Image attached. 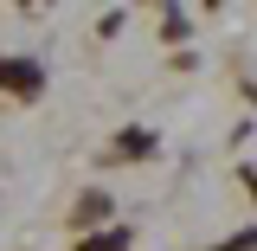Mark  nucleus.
Returning a JSON list of instances; mask_svg holds the SVG:
<instances>
[{
  "mask_svg": "<svg viewBox=\"0 0 257 251\" xmlns=\"http://www.w3.org/2000/svg\"><path fill=\"white\" fill-rule=\"evenodd\" d=\"M0 84H7V91H39V64H26V58H0Z\"/></svg>",
  "mask_w": 257,
  "mask_h": 251,
  "instance_id": "nucleus-1",
  "label": "nucleus"
},
{
  "mask_svg": "<svg viewBox=\"0 0 257 251\" xmlns=\"http://www.w3.org/2000/svg\"><path fill=\"white\" fill-rule=\"evenodd\" d=\"M84 251H128V232H96Z\"/></svg>",
  "mask_w": 257,
  "mask_h": 251,
  "instance_id": "nucleus-2",
  "label": "nucleus"
},
{
  "mask_svg": "<svg viewBox=\"0 0 257 251\" xmlns=\"http://www.w3.org/2000/svg\"><path fill=\"white\" fill-rule=\"evenodd\" d=\"M148 148H155V142H148L142 129H128V135H122V155H148Z\"/></svg>",
  "mask_w": 257,
  "mask_h": 251,
  "instance_id": "nucleus-3",
  "label": "nucleus"
},
{
  "mask_svg": "<svg viewBox=\"0 0 257 251\" xmlns=\"http://www.w3.org/2000/svg\"><path fill=\"white\" fill-rule=\"evenodd\" d=\"M219 251H257V232H238L231 245H219Z\"/></svg>",
  "mask_w": 257,
  "mask_h": 251,
  "instance_id": "nucleus-4",
  "label": "nucleus"
}]
</instances>
